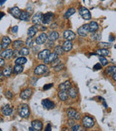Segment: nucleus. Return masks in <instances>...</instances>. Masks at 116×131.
I'll use <instances>...</instances> for the list:
<instances>
[{"label":"nucleus","instance_id":"nucleus-1","mask_svg":"<svg viewBox=\"0 0 116 131\" xmlns=\"http://www.w3.org/2000/svg\"><path fill=\"white\" fill-rule=\"evenodd\" d=\"M67 115L69 119H72L73 120H78L81 119V114L73 108H70L67 110Z\"/></svg>","mask_w":116,"mask_h":131},{"label":"nucleus","instance_id":"nucleus-3","mask_svg":"<svg viewBox=\"0 0 116 131\" xmlns=\"http://www.w3.org/2000/svg\"><path fill=\"white\" fill-rule=\"evenodd\" d=\"M82 124L86 128H91L94 125V121L92 118L86 116L82 119Z\"/></svg>","mask_w":116,"mask_h":131},{"label":"nucleus","instance_id":"nucleus-31","mask_svg":"<svg viewBox=\"0 0 116 131\" xmlns=\"http://www.w3.org/2000/svg\"><path fill=\"white\" fill-rule=\"evenodd\" d=\"M116 72V67L115 66H109L107 69H106V73L107 75L109 76H112L114 73Z\"/></svg>","mask_w":116,"mask_h":131},{"label":"nucleus","instance_id":"nucleus-56","mask_svg":"<svg viewBox=\"0 0 116 131\" xmlns=\"http://www.w3.org/2000/svg\"><path fill=\"white\" fill-rule=\"evenodd\" d=\"M2 44L0 43V52H1V50H2Z\"/></svg>","mask_w":116,"mask_h":131},{"label":"nucleus","instance_id":"nucleus-36","mask_svg":"<svg viewBox=\"0 0 116 131\" xmlns=\"http://www.w3.org/2000/svg\"><path fill=\"white\" fill-rule=\"evenodd\" d=\"M97 46L99 47L101 49H107L111 47V44L107 43V42H99Z\"/></svg>","mask_w":116,"mask_h":131},{"label":"nucleus","instance_id":"nucleus-46","mask_svg":"<svg viewBox=\"0 0 116 131\" xmlns=\"http://www.w3.org/2000/svg\"><path fill=\"white\" fill-rule=\"evenodd\" d=\"M94 69L95 71L100 70V69H102V66H101L99 63H96V64L94 65Z\"/></svg>","mask_w":116,"mask_h":131},{"label":"nucleus","instance_id":"nucleus-21","mask_svg":"<svg viewBox=\"0 0 116 131\" xmlns=\"http://www.w3.org/2000/svg\"><path fill=\"white\" fill-rule=\"evenodd\" d=\"M58 97L60 98V99L62 101H66L68 98V93L66 90H60V92H58Z\"/></svg>","mask_w":116,"mask_h":131},{"label":"nucleus","instance_id":"nucleus-25","mask_svg":"<svg viewBox=\"0 0 116 131\" xmlns=\"http://www.w3.org/2000/svg\"><path fill=\"white\" fill-rule=\"evenodd\" d=\"M31 17V14L29 13L27 11H23V12H21V15L19 17V18L21 19V21H27L29 20Z\"/></svg>","mask_w":116,"mask_h":131},{"label":"nucleus","instance_id":"nucleus-15","mask_svg":"<svg viewBox=\"0 0 116 131\" xmlns=\"http://www.w3.org/2000/svg\"><path fill=\"white\" fill-rule=\"evenodd\" d=\"M10 13L15 18H19L21 15V10L18 7H14L11 9H10Z\"/></svg>","mask_w":116,"mask_h":131},{"label":"nucleus","instance_id":"nucleus-45","mask_svg":"<svg viewBox=\"0 0 116 131\" xmlns=\"http://www.w3.org/2000/svg\"><path fill=\"white\" fill-rule=\"evenodd\" d=\"M52 86H53V84H45L44 86V88H43V89L44 90H49V89H50L51 88H52Z\"/></svg>","mask_w":116,"mask_h":131},{"label":"nucleus","instance_id":"nucleus-48","mask_svg":"<svg viewBox=\"0 0 116 131\" xmlns=\"http://www.w3.org/2000/svg\"><path fill=\"white\" fill-rule=\"evenodd\" d=\"M4 65H5V61H4V59L3 58H0V68L2 67V66H4Z\"/></svg>","mask_w":116,"mask_h":131},{"label":"nucleus","instance_id":"nucleus-23","mask_svg":"<svg viewBox=\"0 0 116 131\" xmlns=\"http://www.w3.org/2000/svg\"><path fill=\"white\" fill-rule=\"evenodd\" d=\"M11 43V39L8 36H3L2 39V48L6 49Z\"/></svg>","mask_w":116,"mask_h":131},{"label":"nucleus","instance_id":"nucleus-55","mask_svg":"<svg viewBox=\"0 0 116 131\" xmlns=\"http://www.w3.org/2000/svg\"><path fill=\"white\" fill-rule=\"evenodd\" d=\"M2 77V72L0 71V79H1Z\"/></svg>","mask_w":116,"mask_h":131},{"label":"nucleus","instance_id":"nucleus-51","mask_svg":"<svg viewBox=\"0 0 116 131\" xmlns=\"http://www.w3.org/2000/svg\"><path fill=\"white\" fill-rule=\"evenodd\" d=\"M112 79H113V80H114V81L115 82V81H116V72H115V73H114V74H113L112 75Z\"/></svg>","mask_w":116,"mask_h":131},{"label":"nucleus","instance_id":"nucleus-19","mask_svg":"<svg viewBox=\"0 0 116 131\" xmlns=\"http://www.w3.org/2000/svg\"><path fill=\"white\" fill-rule=\"evenodd\" d=\"M71 88V82L68 80V81H65L63 83L60 84L59 85V89L60 90H68L70 88Z\"/></svg>","mask_w":116,"mask_h":131},{"label":"nucleus","instance_id":"nucleus-11","mask_svg":"<svg viewBox=\"0 0 116 131\" xmlns=\"http://www.w3.org/2000/svg\"><path fill=\"white\" fill-rule=\"evenodd\" d=\"M41 104H42V106L45 109H52L55 108V103L53 101L49 100V99H44V100H43L42 102H41Z\"/></svg>","mask_w":116,"mask_h":131},{"label":"nucleus","instance_id":"nucleus-37","mask_svg":"<svg viewBox=\"0 0 116 131\" xmlns=\"http://www.w3.org/2000/svg\"><path fill=\"white\" fill-rule=\"evenodd\" d=\"M91 38L93 40H94V41H98V40H100V39H101V35H100L99 33H96L95 31V32H93V33H92Z\"/></svg>","mask_w":116,"mask_h":131},{"label":"nucleus","instance_id":"nucleus-8","mask_svg":"<svg viewBox=\"0 0 116 131\" xmlns=\"http://www.w3.org/2000/svg\"><path fill=\"white\" fill-rule=\"evenodd\" d=\"M47 35L45 33H41V34L39 35V36L36 37V43L37 45H41L44 44V43L47 41Z\"/></svg>","mask_w":116,"mask_h":131},{"label":"nucleus","instance_id":"nucleus-28","mask_svg":"<svg viewBox=\"0 0 116 131\" xmlns=\"http://www.w3.org/2000/svg\"><path fill=\"white\" fill-rule=\"evenodd\" d=\"M96 54L101 56H107L109 55V51L107 49H99L96 51Z\"/></svg>","mask_w":116,"mask_h":131},{"label":"nucleus","instance_id":"nucleus-44","mask_svg":"<svg viewBox=\"0 0 116 131\" xmlns=\"http://www.w3.org/2000/svg\"><path fill=\"white\" fill-rule=\"evenodd\" d=\"M71 130L73 131H78L81 130V126L79 124H73L72 127H71Z\"/></svg>","mask_w":116,"mask_h":131},{"label":"nucleus","instance_id":"nucleus-17","mask_svg":"<svg viewBox=\"0 0 116 131\" xmlns=\"http://www.w3.org/2000/svg\"><path fill=\"white\" fill-rule=\"evenodd\" d=\"M37 31H38V28H37V26L36 25L30 27L28 28V37L33 38L35 35L36 34Z\"/></svg>","mask_w":116,"mask_h":131},{"label":"nucleus","instance_id":"nucleus-27","mask_svg":"<svg viewBox=\"0 0 116 131\" xmlns=\"http://www.w3.org/2000/svg\"><path fill=\"white\" fill-rule=\"evenodd\" d=\"M49 39L51 41H55L59 38V34L57 31H52L49 35Z\"/></svg>","mask_w":116,"mask_h":131},{"label":"nucleus","instance_id":"nucleus-40","mask_svg":"<svg viewBox=\"0 0 116 131\" xmlns=\"http://www.w3.org/2000/svg\"><path fill=\"white\" fill-rule=\"evenodd\" d=\"M5 97L7 98V99H9V100H11V99H13V93H12L11 91H7V92H5Z\"/></svg>","mask_w":116,"mask_h":131},{"label":"nucleus","instance_id":"nucleus-18","mask_svg":"<svg viewBox=\"0 0 116 131\" xmlns=\"http://www.w3.org/2000/svg\"><path fill=\"white\" fill-rule=\"evenodd\" d=\"M2 112L5 116H10L13 113V109L10 106V105H5L2 107Z\"/></svg>","mask_w":116,"mask_h":131},{"label":"nucleus","instance_id":"nucleus-35","mask_svg":"<svg viewBox=\"0 0 116 131\" xmlns=\"http://www.w3.org/2000/svg\"><path fill=\"white\" fill-rule=\"evenodd\" d=\"M55 53L57 54V55H63V53H64V50H63V49H62V48L61 46L57 45V46H56V47L55 48Z\"/></svg>","mask_w":116,"mask_h":131},{"label":"nucleus","instance_id":"nucleus-16","mask_svg":"<svg viewBox=\"0 0 116 131\" xmlns=\"http://www.w3.org/2000/svg\"><path fill=\"white\" fill-rule=\"evenodd\" d=\"M31 125L32 127L35 129L36 131H39L42 130V127H43V124L41 121L39 120H34L31 122Z\"/></svg>","mask_w":116,"mask_h":131},{"label":"nucleus","instance_id":"nucleus-57","mask_svg":"<svg viewBox=\"0 0 116 131\" xmlns=\"http://www.w3.org/2000/svg\"><path fill=\"white\" fill-rule=\"evenodd\" d=\"M0 130H1V128H0Z\"/></svg>","mask_w":116,"mask_h":131},{"label":"nucleus","instance_id":"nucleus-43","mask_svg":"<svg viewBox=\"0 0 116 131\" xmlns=\"http://www.w3.org/2000/svg\"><path fill=\"white\" fill-rule=\"evenodd\" d=\"M52 64H51V66H52V67H54L55 68V66H57L59 63H60V59H58V58H57V59H55L54 61H52V62L51 63Z\"/></svg>","mask_w":116,"mask_h":131},{"label":"nucleus","instance_id":"nucleus-58","mask_svg":"<svg viewBox=\"0 0 116 131\" xmlns=\"http://www.w3.org/2000/svg\"><path fill=\"white\" fill-rule=\"evenodd\" d=\"M101 1H104V0H101Z\"/></svg>","mask_w":116,"mask_h":131},{"label":"nucleus","instance_id":"nucleus-12","mask_svg":"<svg viewBox=\"0 0 116 131\" xmlns=\"http://www.w3.org/2000/svg\"><path fill=\"white\" fill-rule=\"evenodd\" d=\"M32 93L33 92H32V90L31 88H27V89H26L25 90L21 92V95H20L21 98L23 99V100H27V99H28L31 96Z\"/></svg>","mask_w":116,"mask_h":131},{"label":"nucleus","instance_id":"nucleus-34","mask_svg":"<svg viewBox=\"0 0 116 131\" xmlns=\"http://www.w3.org/2000/svg\"><path fill=\"white\" fill-rule=\"evenodd\" d=\"M24 45L23 41H21V40H15L13 41V46L15 49H18L21 48L23 45Z\"/></svg>","mask_w":116,"mask_h":131},{"label":"nucleus","instance_id":"nucleus-53","mask_svg":"<svg viewBox=\"0 0 116 131\" xmlns=\"http://www.w3.org/2000/svg\"><path fill=\"white\" fill-rule=\"evenodd\" d=\"M7 0H0V5H2Z\"/></svg>","mask_w":116,"mask_h":131},{"label":"nucleus","instance_id":"nucleus-30","mask_svg":"<svg viewBox=\"0 0 116 131\" xmlns=\"http://www.w3.org/2000/svg\"><path fill=\"white\" fill-rule=\"evenodd\" d=\"M75 9H74V8H70L65 13V15H64V18H66V19H68V18H69L71 15H73V14H75Z\"/></svg>","mask_w":116,"mask_h":131},{"label":"nucleus","instance_id":"nucleus-26","mask_svg":"<svg viewBox=\"0 0 116 131\" xmlns=\"http://www.w3.org/2000/svg\"><path fill=\"white\" fill-rule=\"evenodd\" d=\"M12 72H13V68H12L11 66H7L6 68H5L4 70H3L2 74L5 76L9 77V76H10Z\"/></svg>","mask_w":116,"mask_h":131},{"label":"nucleus","instance_id":"nucleus-5","mask_svg":"<svg viewBox=\"0 0 116 131\" xmlns=\"http://www.w3.org/2000/svg\"><path fill=\"white\" fill-rule=\"evenodd\" d=\"M89 32V24H84L81 27H80L78 29V34L81 36L85 37L86 36Z\"/></svg>","mask_w":116,"mask_h":131},{"label":"nucleus","instance_id":"nucleus-2","mask_svg":"<svg viewBox=\"0 0 116 131\" xmlns=\"http://www.w3.org/2000/svg\"><path fill=\"white\" fill-rule=\"evenodd\" d=\"M79 14H80V15L81 16L84 20L89 21V20H90L91 18V15L90 13L89 10L87 8H86V7H80V9H79Z\"/></svg>","mask_w":116,"mask_h":131},{"label":"nucleus","instance_id":"nucleus-47","mask_svg":"<svg viewBox=\"0 0 116 131\" xmlns=\"http://www.w3.org/2000/svg\"><path fill=\"white\" fill-rule=\"evenodd\" d=\"M18 26H15L11 28V31L14 34H16L18 32Z\"/></svg>","mask_w":116,"mask_h":131},{"label":"nucleus","instance_id":"nucleus-32","mask_svg":"<svg viewBox=\"0 0 116 131\" xmlns=\"http://www.w3.org/2000/svg\"><path fill=\"white\" fill-rule=\"evenodd\" d=\"M68 96H70L71 97V98H75L77 96V91L75 90V88H72L71 87L68 90Z\"/></svg>","mask_w":116,"mask_h":131},{"label":"nucleus","instance_id":"nucleus-49","mask_svg":"<svg viewBox=\"0 0 116 131\" xmlns=\"http://www.w3.org/2000/svg\"><path fill=\"white\" fill-rule=\"evenodd\" d=\"M45 130H46V131H51V130H52V129H51V124H47V127H46V129H45Z\"/></svg>","mask_w":116,"mask_h":131},{"label":"nucleus","instance_id":"nucleus-29","mask_svg":"<svg viewBox=\"0 0 116 131\" xmlns=\"http://www.w3.org/2000/svg\"><path fill=\"white\" fill-rule=\"evenodd\" d=\"M27 62V59L24 57H20V58H18L16 60H15V64H18V65H23L25 64Z\"/></svg>","mask_w":116,"mask_h":131},{"label":"nucleus","instance_id":"nucleus-24","mask_svg":"<svg viewBox=\"0 0 116 131\" xmlns=\"http://www.w3.org/2000/svg\"><path fill=\"white\" fill-rule=\"evenodd\" d=\"M62 49L65 52H68L70 51L71 49L73 48V44L70 41H65L63 43V45H62Z\"/></svg>","mask_w":116,"mask_h":131},{"label":"nucleus","instance_id":"nucleus-39","mask_svg":"<svg viewBox=\"0 0 116 131\" xmlns=\"http://www.w3.org/2000/svg\"><path fill=\"white\" fill-rule=\"evenodd\" d=\"M99 61H100V63H101V64L102 65V66H106V65H107V63H108V61H107V60L104 58V56H101V55H99Z\"/></svg>","mask_w":116,"mask_h":131},{"label":"nucleus","instance_id":"nucleus-20","mask_svg":"<svg viewBox=\"0 0 116 131\" xmlns=\"http://www.w3.org/2000/svg\"><path fill=\"white\" fill-rule=\"evenodd\" d=\"M50 53H50V50H47V49L44 50H42L41 52H40V53H39L38 58H39V60H44Z\"/></svg>","mask_w":116,"mask_h":131},{"label":"nucleus","instance_id":"nucleus-33","mask_svg":"<svg viewBox=\"0 0 116 131\" xmlns=\"http://www.w3.org/2000/svg\"><path fill=\"white\" fill-rule=\"evenodd\" d=\"M23 71V66L22 65L16 64L13 69V71L15 74H20Z\"/></svg>","mask_w":116,"mask_h":131},{"label":"nucleus","instance_id":"nucleus-50","mask_svg":"<svg viewBox=\"0 0 116 131\" xmlns=\"http://www.w3.org/2000/svg\"><path fill=\"white\" fill-rule=\"evenodd\" d=\"M109 41H111V42L114 41H115V37H114L112 35H110L109 37Z\"/></svg>","mask_w":116,"mask_h":131},{"label":"nucleus","instance_id":"nucleus-7","mask_svg":"<svg viewBox=\"0 0 116 131\" xmlns=\"http://www.w3.org/2000/svg\"><path fill=\"white\" fill-rule=\"evenodd\" d=\"M48 71V67L46 65H39L34 70V74L36 75H41Z\"/></svg>","mask_w":116,"mask_h":131},{"label":"nucleus","instance_id":"nucleus-4","mask_svg":"<svg viewBox=\"0 0 116 131\" xmlns=\"http://www.w3.org/2000/svg\"><path fill=\"white\" fill-rule=\"evenodd\" d=\"M19 114H20L21 117L27 118L29 117L30 109H29V107H28L27 104H23L22 105L20 111H19Z\"/></svg>","mask_w":116,"mask_h":131},{"label":"nucleus","instance_id":"nucleus-9","mask_svg":"<svg viewBox=\"0 0 116 131\" xmlns=\"http://www.w3.org/2000/svg\"><path fill=\"white\" fill-rule=\"evenodd\" d=\"M42 17H43V14L41 13H40V12L36 13L32 18L33 23H34L36 26L39 25L42 22Z\"/></svg>","mask_w":116,"mask_h":131},{"label":"nucleus","instance_id":"nucleus-13","mask_svg":"<svg viewBox=\"0 0 116 131\" xmlns=\"http://www.w3.org/2000/svg\"><path fill=\"white\" fill-rule=\"evenodd\" d=\"M13 50L12 49H7L4 50L2 53H1V57L2 58H5V59H10L13 57Z\"/></svg>","mask_w":116,"mask_h":131},{"label":"nucleus","instance_id":"nucleus-14","mask_svg":"<svg viewBox=\"0 0 116 131\" xmlns=\"http://www.w3.org/2000/svg\"><path fill=\"white\" fill-rule=\"evenodd\" d=\"M57 58H58V55H57L55 53H50L44 60V62L45 64H49V63H51L52 61H54L55 59H57Z\"/></svg>","mask_w":116,"mask_h":131},{"label":"nucleus","instance_id":"nucleus-10","mask_svg":"<svg viewBox=\"0 0 116 131\" xmlns=\"http://www.w3.org/2000/svg\"><path fill=\"white\" fill-rule=\"evenodd\" d=\"M63 38L68 40V41H72L75 39V33L73 32L72 31L67 30V31L63 32Z\"/></svg>","mask_w":116,"mask_h":131},{"label":"nucleus","instance_id":"nucleus-41","mask_svg":"<svg viewBox=\"0 0 116 131\" xmlns=\"http://www.w3.org/2000/svg\"><path fill=\"white\" fill-rule=\"evenodd\" d=\"M33 43H34V41L32 40V39L31 38H30V37H28L27 39V40H26V46L28 47V48H31V47H32L33 46Z\"/></svg>","mask_w":116,"mask_h":131},{"label":"nucleus","instance_id":"nucleus-38","mask_svg":"<svg viewBox=\"0 0 116 131\" xmlns=\"http://www.w3.org/2000/svg\"><path fill=\"white\" fill-rule=\"evenodd\" d=\"M20 55H22V56H26V55H28L29 54V50L26 48H23L20 50Z\"/></svg>","mask_w":116,"mask_h":131},{"label":"nucleus","instance_id":"nucleus-6","mask_svg":"<svg viewBox=\"0 0 116 131\" xmlns=\"http://www.w3.org/2000/svg\"><path fill=\"white\" fill-rule=\"evenodd\" d=\"M53 17H54V14L52 13L49 12L47 13L44 14V15H43L41 23L44 24H49L52 22V19H53Z\"/></svg>","mask_w":116,"mask_h":131},{"label":"nucleus","instance_id":"nucleus-52","mask_svg":"<svg viewBox=\"0 0 116 131\" xmlns=\"http://www.w3.org/2000/svg\"><path fill=\"white\" fill-rule=\"evenodd\" d=\"M3 16H5V13H2V12H0V20L2 19V18Z\"/></svg>","mask_w":116,"mask_h":131},{"label":"nucleus","instance_id":"nucleus-54","mask_svg":"<svg viewBox=\"0 0 116 131\" xmlns=\"http://www.w3.org/2000/svg\"><path fill=\"white\" fill-rule=\"evenodd\" d=\"M29 130H33V131H36L35 130V129L33 127H29Z\"/></svg>","mask_w":116,"mask_h":131},{"label":"nucleus","instance_id":"nucleus-42","mask_svg":"<svg viewBox=\"0 0 116 131\" xmlns=\"http://www.w3.org/2000/svg\"><path fill=\"white\" fill-rule=\"evenodd\" d=\"M63 68H64V64H62V63H59L57 66H55V71H60L62 70Z\"/></svg>","mask_w":116,"mask_h":131},{"label":"nucleus","instance_id":"nucleus-22","mask_svg":"<svg viewBox=\"0 0 116 131\" xmlns=\"http://www.w3.org/2000/svg\"><path fill=\"white\" fill-rule=\"evenodd\" d=\"M89 32H95L98 30L99 28V25L98 23L95 22V21H92L89 24Z\"/></svg>","mask_w":116,"mask_h":131}]
</instances>
